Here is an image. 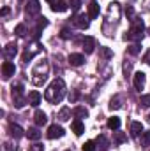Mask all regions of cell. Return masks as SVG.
Returning a JSON list of instances; mask_svg holds the SVG:
<instances>
[{
  "label": "cell",
  "mask_w": 150,
  "mask_h": 151,
  "mask_svg": "<svg viewBox=\"0 0 150 151\" xmlns=\"http://www.w3.org/2000/svg\"><path fill=\"white\" fill-rule=\"evenodd\" d=\"M66 91H67V88H66V83H64V79H55L50 86H48V90H46V93H44V99L48 100V102H51V104H58V102H62V99L66 97Z\"/></svg>",
  "instance_id": "1"
},
{
  "label": "cell",
  "mask_w": 150,
  "mask_h": 151,
  "mask_svg": "<svg viewBox=\"0 0 150 151\" xmlns=\"http://www.w3.org/2000/svg\"><path fill=\"white\" fill-rule=\"evenodd\" d=\"M48 70H50L48 62H46V60L39 62L37 65H36V69L32 70V83H34L36 86L44 84V83H46V79H48Z\"/></svg>",
  "instance_id": "2"
},
{
  "label": "cell",
  "mask_w": 150,
  "mask_h": 151,
  "mask_svg": "<svg viewBox=\"0 0 150 151\" xmlns=\"http://www.w3.org/2000/svg\"><path fill=\"white\" fill-rule=\"evenodd\" d=\"M133 21H134V23H133L131 30L125 34V40H134V42H138V40H141L143 35H145V25H143L141 19H133Z\"/></svg>",
  "instance_id": "3"
},
{
  "label": "cell",
  "mask_w": 150,
  "mask_h": 151,
  "mask_svg": "<svg viewBox=\"0 0 150 151\" xmlns=\"http://www.w3.org/2000/svg\"><path fill=\"white\" fill-rule=\"evenodd\" d=\"M118 18H120V4L118 2H111L110 7H108V16H106V23H111L117 25L118 23Z\"/></svg>",
  "instance_id": "4"
},
{
  "label": "cell",
  "mask_w": 150,
  "mask_h": 151,
  "mask_svg": "<svg viewBox=\"0 0 150 151\" xmlns=\"http://www.w3.org/2000/svg\"><path fill=\"white\" fill-rule=\"evenodd\" d=\"M41 53V44H39L37 40H34V42H30V46H27V51L23 53V62L25 63H28L36 55Z\"/></svg>",
  "instance_id": "5"
},
{
  "label": "cell",
  "mask_w": 150,
  "mask_h": 151,
  "mask_svg": "<svg viewBox=\"0 0 150 151\" xmlns=\"http://www.w3.org/2000/svg\"><path fill=\"white\" fill-rule=\"evenodd\" d=\"M73 23L79 30H87L90 27V18H88V14H78V16L73 18Z\"/></svg>",
  "instance_id": "6"
},
{
  "label": "cell",
  "mask_w": 150,
  "mask_h": 151,
  "mask_svg": "<svg viewBox=\"0 0 150 151\" xmlns=\"http://www.w3.org/2000/svg\"><path fill=\"white\" fill-rule=\"evenodd\" d=\"M46 135H48V139H60V137L66 135V130H64L60 125L55 123V125H51V127L48 128V134H46Z\"/></svg>",
  "instance_id": "7"
},
{
  "label": "cell",
  "mask_w": 150,
  "mask_h": 151,
  "mask_svg": "<svg viewBox=\"0 0 150 151\" xmlns=\"http://www.w3.org/2000/svg\"><path fill=\"white\" fill-rule=\"evenodd\" d=\"M39 11H41V4H39V0H28V2H27V5H25V12H27L28 16H36V14H39Z\"/></svg>",
  "instance_id": "8"
},
{
  "label": "cell",
  "mask_w": 150,
  "mask_h": 151,
  "mask_svg": "<svg viewBox=\"0 0 150 151\" xmlns=\"http://www.w3.org/2000/svg\"><path fill=\"white\" fill-rule=\"evenodd\" d=\"M14 74H16L14 63L12 62H4L2 63V76H4V79H9V77H12Z\"/></svg>",
  "instance_id": "9"
},
{
  "label": "cell",
  "mask_w": 150,
  "mask_h": 151,
  "mask_svg": "<svg viewBox=\"0 0 150 151\" xmlns=\"http://www.w3.org/2000/svg\"><path fill=\"white\" fill-rule=\"evenodd\" d=\"M4 55L7 60H12L16 55H18V44L16 42H9L5 47H4Z\"/></svg>",
  "instance_id": "10"
},
{
  "label": "cell",
  "mask_w": 150,
  "mask_h": 151,
  "mask_svg": "<svg viewBox=\"0 0 150 151\" xmlns=\"http://www.w3.org/2000/svg\"><path fill=\"white\" fill-rule=\"evenodd\" d=\"M25 134H27V132H25L20 125H14V123L9 125V135H11V137H14V139H21Z\"/></svg>",
  "instance_id": "11"
},
{
  "label": "cell",
  "mask_w": 150,
  "mask_h": 151,
  "mask_svg": "<svg viewBox=\"0 0 150 151\" xmlns=\"http://www.w3.org/2000/svg\"><path fill=\"white\" fill-rule=\"evenodd\" d=\"M145 79H147L145 72H136V74H134V88H136L138 91H141V90L145 88Z\"/></svg>",
  "instance_id": "12"
},
{
  "label": "cell",
  "mask_w": 150,
  "mask_h": 151,
  "mask_svg": "<svg viewBox=\"0 0 150 151\" xmlns=\"http://www.w3.org/2000/svg\"><path fill=\"white\" fill-rule=\"evenodd\" d=\"M83 49H85V53H87V55L94 53V49H95V39L90 37V35L83 39Z\"/></svg>",
  "instance_id": "13"
},
{
  "label": "cell",
  "mask_w": 150,
  "mask_h": 151,
  "mask_svg": "<svg viewBox=\"0 0 150 151\" xmlns=\"http://www.w3.org/2000/svg\"><path fill=\"white\" fill-rule=\"evenodd\" d=\"M27 100H28V104H30V106H34V107H37L39 104H41V93H39L37 90H34V91H30V93L27 95Z\"/></svg>",
  "instance_id": "14"
},
{
  "label": "cell",
  "mask_w": 150,
  "mask_h": 151,
  "mask_svg": "<svg viewBox=\"0 0 150 151\" xmlns=\"http://www.w3.org/2000/svg\"><path fill=\"white\" fill-rule=\"evenodd\" d=\"M69 63H71L73 67H79V65L85 63V56L79 55V53H73V55L69 56Z\"/></svg>",
  "instance_id": "15"
},
{
  "label": "cell",
  "mask_w": 150,
  "mask_h": 151,
  "mask_svg": "<svg viewBox=\"0 0 150 151\" xmlns=\"http://www.w3.org/2000/svg\"><path fill=\"white\" fill-rule=\"evenodd\" d=\"M51 9H53V12H66L69 9V4L64 0H57L55 4H51Z\"/></svg>",
  "instance_id": "16"
},
{
  "label": "cell",
  "mask_w": 150,
  "mask_h": 151,
  "mask_svg": "<svg viewBox=\"0 0 150 151\" xmlns=\"http://www.w3.org/2000/svg\"><path fill=\"white\" fill-rule=\"evenodd\" d=\"M129 132H131V135H133V137H140V134H143V125H141L140 121H133V123H131Z\"/></svg>",
  "instance_id": "17"
},
{
  "label": "cell",
  "mask_w": 150,
  "mask_h": 151,
  "mask_svg": "<svg viewBox=\"0 0 150 151\" xmlns=\"http://www.w3.org/2000/svg\"><path fill=\"white\" fill-rule=\"evenodd\" d=\"M97 16H99V4L94 0V2L88 4V18L90 19H95Z\"/></svg>",
  "instance_id": "18"
},
{
  "label": "cell",
  "mask_w": 150,
  "mask_h": 151,
  "mask_svg": "<svg viewBox=\"0 0 150 151\" xmlns=\"http://www.w3.org/2000/svg\"><path fill=\"white\" fill-rule=\"evenodd\" d=\"M71 128H73V132H74L76 135H81V134L85 132V125H83L81 119H74V121L71 123Z\"/></svg>",
  "instance_id": "19"
},
{
  "label": "cell",
  "mask_w": 150,
  "mask_h": 151,
  "mask_svg": "<svg viewBox=\"0 0 150 151\" xmlns=\"http://www.w3.org/2000/svg\"><path fill=\"white\" fill-rule=\"evenodd\" d=\"M34 119H36V125H37V127H42V125H46L48 116H46V113H42V111H36Z\"/></svg>",
  "instance_id": "20"
},
{
  "label": "cell",
  "mask_w": 150,
  "mask_h": 151,
  "mask_svg": "<svg viewBox=\"0 0 150 151\" xmlns=\"http://www.w3.org/2000/svg\"><path fill=\"white\" fill-rule=\"evenodd\" d=\"M25 135H27L30 141H39V139H41V132H39L37 127H32V128H28Z\"/></svg>",
  "instance_id": "21"
},
{
  "label": "cell",
  "mask_w": 150,
  "mask_h": 151,
  "mask_svg": "<svg viewBox=\"0 0 150 151\" xmlns=\"http://www.w3.org/2000/svg\"><path fill=\"white\" fill-rule=\"evenodd\" d=\"M60 121H69L71 119V109L69 107H62L60 111H58V116H57Z\"/></svg>",
  "instance_id": "22"
},
{
  "label": "cell",
  "mask_w": 150,
  "mask_h": 151,
  "mask_svg": "<svg viewBox=\"0 0 150 151\" xmlns=\"http://www.w3.org/2000/svg\"><path fill=\"white\" fill-rule=\"evenodd\" d=\"M73 113H74L76 119H81V118H87V116H88V111H87L83 106H78V107H76Z\"/></svg>",
  "instance_id": "23"
},
{
  "label": "cell",
  "mask_w": 150,
  "mask_h": 151,
  "mask_svg": "<svg viewBox=\"0 0 150 151\" xmlns=\"http://www.w3.org/2000/svg\"><path fill=\"white\" fill-rule=\"evenodd\" d=\"M12 100H14V107H16V109H21V107H23V106H25V104L28 102V100H27V99H25L23 95H18V97H12Z\"/></svg>",
  "instance_id": "24"
},
{
  "label": "cell",
  "mask_w": 150,
  "mask_h": 151,
  "mask_svg": "<svg viewBox=\"0 0 150 151\" xmlns=\"http://www.w3.org/2000/svg\"><path fill=\"white\" fill-rule=\"evenodd\" d=\"M122 107V99L117 95V97H113L111 100H110V109L111 111H117V109H120Z\"/></svg>",
  "instance_id": "25"
},
{
  "label": "cell",
  "mask_w": 150,
  "mask_h": 151,
  "mask_svg": "<svg viewBox=\"0 0 150 151\" xmlns=\"http://www.w3.org/2000/svg\"><path fill=\"white\" fill-rule=\"evenodd\" d=\"M44 27H48V19L42 16V18H39V21H37V28H36V39L41 35V30H42Z\"/></svg>",
  "instance_id": "26"
},
{
  "label": "cell",
  "mask_w": 150,
  "mask_h": 151,
  "mask_svg": "<svg viewBox=\"0 0 150 151\" xmlns=\"http://www.w3.org/2000/svg\"><path fill=\"white\" fill-rule=\"evenodd\" d=\"M108 128H111V130H118L120 128V118H117V116H113L108 119Z\"/></svg>",
  "instance_id": "27"
},
{
  "label": "cell",
  "mask_w": 150,
  "mask_h": 151,
  "mask_svg": "<svg viewBox=\"0 0 150 151\" xmlns=\"http://www.w3.org/2000/svg\"><path fill=\"white\" fill-rule=\"evenodd\" d=\"M115 144H124L125 141H127V135L124 134V132H115Z\"/></svg>",
  "instance_id": "28"
},
{
  "label": "cell",
  "mask_w": 150,
  "mask_h": 151,
  "mask_svg": "<svg viewBox=\"0 0 150 151\" xmlns=\"http://www.w3.org/2000/svg\"><path fill=\"white\" fill-rule=\"evenodd\" d=\"M150 146V132L141 134V148H149Z\"/></svg>",
  "instance_id": "29"
},
{
  "label": "cell",
  "mask_w": 150,
  "mask_h": 151,
  "mask_svg": "<svg viewBox=\"0 0 150 151\" xmlns=\"http://www.w3.org/2000/svg\"><path fill=\"white\" fill-rule=\"evenodd\" d=\"M127 51H129V55H140V51H141V46H140L138 42H134L133 46H129V47H127Z\"/></svg>",
  "instance_id": "30"
},
{
  "label": "cell",
  "mask_w": 150,
  "mask_h": 151,
  "mask_svg": "<svg viewBox=\"0 0 150 151\" xmlns=\"http://www.w3.org/2000/svg\"><path fill=\"white\" fill-rule=\"evenodd\" d=\"M101 55H103V58L104 60H110V58H113V51L110 49V47H101Z\"/></svg>",
  "instance_id": "31"
},
{
  "label": "cell",
  "mask_w": 150,
  "mask_h": 151,
  "mask_svg": "<svg viewBox=\"0 0 150 151\" xmlns=\"http://www.w3.org/2000/svg\"><path fill=\"white\" fill-rule=\"evenodd\" d=\"M14 34H16L18 37H25V34H27V27H25V25H18V27L14 28Z\"/></svg>",
  "instance_id": "32"
},
{
  "label": "cell",
  "mask_w": 150,
  "mask_h": 151,
  "mask_svg": "<svg viewBox=\"0 0 150 151\" xmlns=\"http://www.w3.org/2000/svg\"><path fill=\"white\" fill-rule=\"evenodd\" d=\"M18 95H23V84H12V97H18Z\"/></svg>",
  "instance_id": "33"
},
{
  "label": "cell",
  "mask_w": 150,
  "mask_h": 151,
  "mask_svg": "<svg viewBox=\"0 0 150 151\" xmlns=\"http://www.w3.org/2000/svg\"><path fill=\"white\" fill-rule=\"evenodd\" d=\"M81 150H83V151H94V150H95V144H94V141H87V142L81 146Z\"/></svg>",
  "instance_id": "34"
},
{
  "label": "cell",
  "mask_w": 150,
  "mask_h": 151,
  "mask_svg": "<svg viewBox=\"0 0 150 151\" xmlns=\"http://www.w3.org/2000/svg\"><path fill=\"white\" fill-rule=\"evenodd\" d=\"M140 104H141V107H150V95H141Z\"/></svg>",
  "instance_id": "35"
},
{
  "label": "cell",
  "mask_w": 150,
  "mask_h": 151,
  "mask_svg": "<svg viewBox=\"0 0 150 151\" xmlns=\"http://www.w3.org/2000/svg\"><path fill=\"white\" fill-rule=\"evenodd\" d=\"M69 5H71V11H79V7H81V0H71L69 2Z\"/></svg>",
  "instance_id": "36"
},
{
  "label": "cell",
  "mask_w": 150,
  "mask_h": 151,
  "mask_svg": "<svg viewBox=\"0 0 150 151\" xmlns=\"http://www.w3.org/2000/svg\"><path fill=\"white\" fill-rule=\"evenodd\" d=\"M131 70H133V63L131 62H125L124 63V74H125V77L131 74Z\"/></svg>",
  "instance_id": "37"
},
{
  "label": "cell",
  "mask_w": 150,
  "mask_h": 151,
  "mask_svg": "<svg viewBox=\"0 0 150 151\" xmlns=\"http://www.w3.org/2000/svg\"><path fill=\"white\" fill-rule=\"evenodd\" d=\"M60 37H62V39H71V37H73V34H71V30H69V28H62Z\"/></svg>",
  "instance_id": "38"
},
{
  "label": "cell",
  "mask_w": 150,
  "mask_h": 151,
  "mask_svg": "<svg viewBox=\"0 0 150 151\" xmlns=\"http://www.w3.org/2000/svg\"><path fill=\"white\" fill-rule=\"evenodd\" d=\"M97 144H101L103 148H106V146H108V139H106L104 135H99V137H97Z\"/></svg>",
  "instance_id": "39"
},
{
  "label": "cell",
  "mask_w": 150,
  "mask_h": 151,
  "mask_svg": "<svg viewBox=\"0 0 150 151\" xmlns=\"http://www.w3.org/2000/svg\"><path fill=\"white\" fill-rule=\"evenodd\" d=\"M28 151H44V146L42 144H34V146H30Z\"/></svg>",
  "instance_id": "40"
},
{
  "label": "cell",
  "mask_w": 150,
  "mask_h": 151,
  "mask_svg": "<svg viewBox=\"0 0 150 151\" xmlns=\"http://www.w3.org/2000/svg\"><path fill=\"white\" fill-rule=\"evenodd\" d=\"M14 150H16V146H12V144H9V142H5L4 148H2V151H14Z\"/></svg>",
  "instance_id": "41"
},
{
  "label": "cell",
  "mask_w": 150,
  "mask_h": 151,
  "mask_svg": "<svg viewBox=\"0 0 150 151\" xmlns=\"http://www.w3.org/2000/svg\"><path fill=\"white\" fill-rule=\"evenodd\" d=\"M125 12H127V16H129V18H133V16H134V9H133L131 5H127V9H125Z\"/></svg>",
  "instance_id": "42"
},
{
  "label": "cell",
  "mask_w": 150,
  "mask_h": 151,
  "mask_svg": "<svg viewBox=\"0 0 150 151\" xmlns=\"http://www.w3.org/2000/svg\"><path fill=\"white\" fill-rule=\"evenodd\" d=\"M76 99H78V93H73V95H69V100H71V102H74Z\"/></svg>",
  "instance_id": "43"
},
{
  "label": "cell",
  "mask_w": 150,
  "mask_h": 151,
  "mask_svg": "<svg viewBox=\"0 0 150 151\" xmlns=\"http://www.w3.org/2000/svg\"><path fill=\"white\" fill-rule=\"evenodd\" d=\"M7 14H9V7H4L2 9V16H7Z\"/></svg>",
  "instance_id": "44"
},
{
  "label": "cell",
  "mask_w": 150,
  "mask_h": 151,
  "mask_svg": "<svg viewBox=\"0 0 150 151\" xmlns=\"http://www.w3.org/2000/svg\"><path fill=\"white\" fill-rule=\"evenodd\" d=\"M145 62H147V63H149V65H150V49H149V53L145 55Z\"/></svg>",
  "instance_id": "45"
},
{
  "label": "cell",
  "mask_w": 150,
  "mask_h": 151,
  "mask_svg": "<svg viewBox=\"0 0 150 151\" xmlns=\"http://www.w3.org/2000/svg\"><path fill=\"white\" fill-rule=\"evenodd\" d=\"M46 2H50V4H55V2H57V0H46Z\"/></svg>",
  "instance_id": "46"
},
{
  "label": "cell",
  "mask_w": 150,
  "mask_h": 151,
  "mask_svg": "<svg viewBox=\"0 0 150 151\" xmlns=\"http://www.w3.org/2000/svg\"><path fill=\"white\" fill-rule=\"evenodd\" d=\"M66 151H71V150H66Z\"/></svg>",
  "instance_id": "47"
},
{
  "label": "cell",
  "mask_w": 150,
  "mask_h": 151,
  "mask_svg": "<svg viewBox=\"0 0 150 151\" xmlns=\"http://www.w3.org/2000/svg\"><path fill=\"white\" fill-rule=\"evenodd\" d=\"M149 119H150V116H149Z\"/></svg>",
  "instance_id": "48"
},
{
  "label": "cell",
  "mask_w": 150,
  "mask_h": 151,
  "mask_svg": "<svg viewBox=\"0 0 150 151\" xmlns=\"http://www.w3.org/2000/svg\"><path fill=\"white\" fill-rule=\"evenodd\" d=\"M103 151H106V150H103Z\"/></svg>",
  "instance_id": "49"
}]
</instances>
